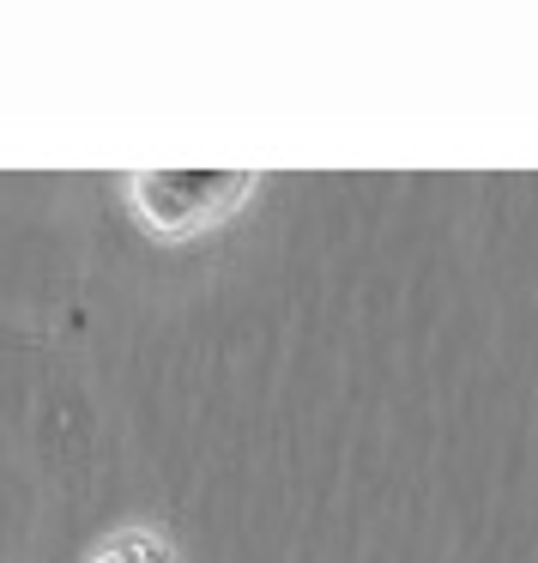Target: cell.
<instances>
[{
    "label": "cell",
    "mask_w": 538,
    "mask_h": 563,
    "mask_svg": "<svg viewBox=\"0 0 538 563\" xmlns=\"http://www.w3.org/2000/svg\"><path fill=\"white\" fill-rule=\"evenodd\" d=\"M248 176H231V170H194V176H139V207L146 212H164L170 200H182V212H176L170 231H188V224H200L206 212H218L224 200L243 195Z\"/></svg>",
    "instance_id": "obj_1"
}]
</instances>
